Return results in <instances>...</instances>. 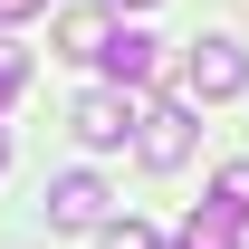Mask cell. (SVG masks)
Returning <instances> with one entry per match:
<instances>
[{"label": "cell", "instance_id": "6da1fadb", "mask_svg": "<svg viewBox=\"0 0 249 249\" xmlns=\"http://www.w3.org/2000/svg\"><path fill=\"white\" fill-rule=\"evenodd\" d=\"M173 106H230V96L249 87V48H230V38H192L182 67H173Z\"/></svg>", "mask_w": 249, "mask_h": 249}, {"label": "cell", "instance_id": "7a4b0ae2", "mask_svg": "<svg viewBox=\"0 0 249 249\" xmlns=\"http://www.w3.org/2000/svg\"><path fill=\"white\" fill-rule=\"evenodd\" d=\"M134 115H144V106H134L124 87H87L77 106H67V134H77L87 154H115V144H134Z\"/></svg>", "mask_w": 249, "mask_h": 249}, {"label": "cell", "instance_id": "3957f363", "mask_svg": "<svg viewBox=\"0 0 249 249\" xmlns=\"http://www.w3.org/2000/svg\"><path fill=\"white\" fill-rule=\"evenodd\" d=\"M134 154L154 163V173H182L192 163V106H144L134 115Z\"/></svg>", "mask_w": 249, "mask_h": 249}, {"label": "cell", "instance_id": "277c9868", "mask_svg": "<svg viewBox=\"0 0 249 249\" xmlns=\"http://www.w3.org/2000/svg\"><path fill=\"white\" fill-rule=\"evenodd\" d=\"M48 220H58V230H106V220H115V192L96 182V173H58V182H48Z\"/></svg>", "mask_w": 249, "mask_h": 249}, {"label": "cell", "instance_id": "5b68a950", "mask_svg": "<svg viewBox=\"0 0 249 249\" xmlns=\"http://www.w3.org/2000/svg\"><path fill=\"white\" fill-rule=\"evenodd\" d=\"M96 67H106V87H124V96H134V87H154V77H163V38H144V29H115Z\"/></svg>", "mask_w": 249, "mask_h": 249}, {"label": "cell", "instance_id": "8992f818", "mask_svg": "<svg viewBox=\"0 0 249 249\" xmlns=\"http://www.w3.org/2000/svg\"><path fill=\"white\" fill-rule=\"evenodd\" d=\"M106 38H115L106 10H67V19H58V58H106Z\"/></svg>", "mask_w": 249, "mask_h": 249}, {"label": "cell", "instance_id": "52a82bcc", "mask_svg": "<svg viewBox=\"0 0 249 249\" xmlns=\"http://www.w3.org/2000/svg\"><path fill=\"white\" fill-rule=\"evenodd\" d=\"M182 249H240V220H230V211H211V201H201V211L182 220Z\"/></svg>", "mask_w": 249, "mask_h": 249}, {"label": "cell", "instance_id": "ba28073f", "mask_svg": "<svg viewBox=\"0 0 249 249\" xmlns=\"http://www.w3.org/2000/svg\"><path fill=\"white\" fill-rule=\"evenodd\" d=\"M211 211H230L249 230V163H230V173H211Z\"/></svg>", "mask_w": 249, "mask_h": 249}, {"label": "cell", "instance_id": "9c48e42d", "mask_svg": "<svg viewBox=\"0 0 249 249\" xmlns=\"http://www.w3.org/2000/svg\"><path fill=\"white\" fill-rule=\"evenodd\" d=\"M19 87H29V48H10V38H0V106H10Z\"/></svg>", "mask_w": 249, "mask_h": 249}, {"label": "cell", "instance_id": "30bf717a", "mask_svg": "<svg viewBox=\"0 0 249 249\" xmlns=\"http://www.w3.org/2000/svg\"><path fill=\"white\" fill-rule=\"evenodd\" d=\"M106 249H163V240L144 230V220H106Z\"/></svg>", "mask_w": 249, "mask_h": 249}, {"label": "cell", "instance_id": "8fae6325", "mask_svg": "<svg viewBox=\"0 0 249 249\" xmlns=\"http://www.w3.org/2000/svg\"><path fill=\"white\" fill-rule=\"evenodd\" d=\"M48 0H0V29H19V19H38Z\"/></svg>", "mask_w": 249, "mask_h": 249}, {"label": "cell", "instance_id": "7c38bea8", "mask_svg": "<svg viewBox=\"0 0 249 249\" xmlns=\"http://www.w3.org/2000/svg\"><path fill=\"white\" fill-rule=\"evenodd\" d=\"M106 10H154V0H106Z\"/></svg>", "mask_w": 249, "mask_h": 249}, {"label": "cell", "instance_id": "4fadbf2b", "mask_svg": "<svg viewBox=\"0 0 249 249\" xmlns=\"http://www.w3.org/2000/svg\"><path fill=\"white\" fill-rule=\"evenodd\" d=\"M0 163H10V134H0Z\"/></svg>", "mask_w": 249, "mask_h": 249}]
</instances>
